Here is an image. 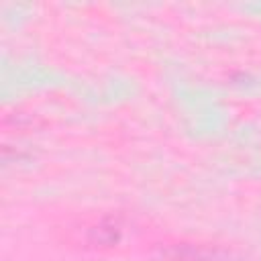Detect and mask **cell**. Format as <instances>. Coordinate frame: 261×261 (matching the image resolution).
Masks as SVG:
<instances>
[{
    "label": "cell",
    "mask_w": 261,
    "mask_h": 261,
    "mask_svg": "<svg viewBox=\"0 0 261 261\" xmlns=\"http://www.w3.org/2000/svg\"><path fill=\"white\" fill-rule=\"evenodd\" d=\"M163 259L167 261H228L218 251L198 247V245H173L163 251Z\"/></svg>",
    "instance_id": "cell-1"
}]
</instances>
